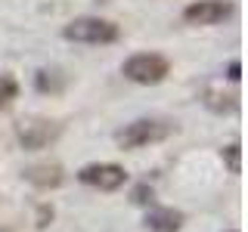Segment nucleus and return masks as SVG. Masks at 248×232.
Instances as JSON below:
<instances>
[{
  "label": "nucleus",
  "mask_w": 248,
  "mask_h": 232,
  "mask_svg": "<svg viewBox=\"0 0 248 232\" xmlns=\"http://www.w3.org/2000/svg\"><path fill=\"white\" fill-rule=\"evenodd\" d=\"M177 133V124L174 121H165V118H137L130 124H124L121 130H115V143L118 149H146L152 143H161V139L174 136Z\"/></svg>",
  "instance_id": "nucleus-1"
},
{
  "label": "nucleus",
  "mask_w": 248,
  "mask_h": 232,
  "mask_svg": "<svg viewBox=\"0 0 248 232\" xmlns=\"http://www.w3.org/2000/svg\"><path fill=\"white\" fill-rule=\"evenodd\" d=\"M62 37L72 44L106 46V44H115L121 37V28L108 19H99V15H78V19H72L62 28Z\"/></svg>",
  "instance_id": "nucleus-2"
},
{
  "label": "nucleus",
  "mask_w": 248,
  "mask_h": 232,
  "mask_svg": "<svg viewBox=\"0 0 248 232\" xmlns=\"http://www.w3.org/2000/svg\"><path fill=\"white\" fill-rule=\"evenodd\" d=\"M121 74L127 77V81L140 84V87H155V84H161L170 74V62H168V56L152 53V50L149 53H134V56L124 59Z\"/></svg>",
  "instance_id": "nucleus-3"
},
{
  "label": "nucleus",
  "mask_w": 248,
  "mask_h": 232,
  "mask_svg": "<svg viewBox=\"0 0 248 232\" xmlns=\"http://www.w3.org/2000/svg\"><path fill=\"white\" fill-rule=\"evenodd\" d=\"M62 136V124L44 115H28L16 124V139L25 152H41L46 145H53Z\"/></svg>",
  "instance_id": "nucleus-4"
},
{
  "label": "nucleus",
  "mask_w": 248,
  "mask_h": 232,
  "mask_svg": "<svg viewBox=\"0 0 248 232\" xmlns=\"http://www.w3.org/2000/svg\"><path fill=\"white\" fill-rule=\"evenodd\" d=\"M78 180L99 192H118L127 183V170L115 164V161H93V164H84L78 170Z\"/></svg>",
  "instance_id": "nucleus-5"
},
{
  "label": "nucleus",
  "mask_w": 248,
  "mask_h": 232,
  "mask_svg": "<svg viewBox=\"0 0 248 232\" xmlns=\"http://www.w3.org/2000/svg\"><path fill=\"white\" fill-rule=\"evenodd\" d=\"M232 10L236 6L230 0H196L183 10V22L196 28H211V25H220L223 19H230Z\"/></svg>",
  "instance_id": "nucleus-6"
},
{
  "label": "nucleus",
  "mask_w": 248,
  "mask_h": 232,
  "mask_svg": "<svg viewBox=\"0 0 248 232\" xmlns=\"http://www.w3.org/2000/svg\"><path fill=\"white\" fill-rule=\"evenodd\" d=\"M22 180L46 192V189H59L65 174H62V164H56V161H37V164H28L22 170Z\"/></svg>",
  "instance_id": "nucleus-7"
},
{
  "label": "nucleus",
  "mask_w": 248,
  "mask_h": 232,
  "mask_svg": "<svg viewBox=\"0 0 248 232\" xmlns=\"http://www.w3.org/2000/svg\"><path fill=\"white\" fill-rule=\"evenodd\" d=\"M183 223H186V217L177 207H152L146 214L143 226H146V232H180Z\"/></svg>",
  "instance_id": "nucleus-8"
},
{
  "label": "nucleus",
  "mask_w": 248,
  "mask_h": 232,
  "mask_svg": "<svg viewBox=\"0 0 248 232\" xmlns=\"http://www.w3.org/2000/svg\"><path fill=\"white\" fill-rule=\"evenodd\" d=\"M34 87H37V93H59L65 87V77H62L56 68H41V72L34 74Z\"/></svg>",
  "instance_id": "nucleus-9"
},
{
  "label": "nucleus",
  "mask_w": 248,
  "mask_h": 232,
  "mask_svg": "<svg viewBox=\"0 0 248 232\" xmlns=\"http://www.w3.org/2000/svg\"><path fill=\"white\" fill-rule=\"evenodd\" d=\"M19 99V81L13 74H0V112H6Z\"/></svg>",
  "instance_id": "nucleus-10"
},
{
  "label": "nucleus",
  "mask_w": 248,
  "mask_h": 232,
  "mask_svg": "<svg viewBox=\"0 0 248 232\" xmlns=\"http://www.w3.org/2000/svg\"><path fill=\"white\" fill-rule=\"evenodd\" d=\"M223 161H227L230 174H242V145L239 143L227 145V149H223Z\"/></svg>",
  "instance_id": "nucleus-11"
},
{
  "label": "nucleus",
  "mask_w": 248,
  "mask_h": 232,
  "mask_svg": "<svg viewBox=\"0 0 248 232\" xmlns=\"http://www.w3.org/2000/svg\"><path fill=\"white\" fill-rule=\"evenodd\" d=\"M152 198H155V192H152L149 183H140V186H134V192H130V201H134V204H140V207L152 204Z\"/></svg>",
  "instance_id": "nucleus-12"
},
{
  "label": "nucleus",
  "mask_w": 248,
  "mask_h": 232,
  "mask_svg": "<svg viewBox=\"0 0 248 232\" xmlns=\"http://www.w3.org/2000/svg\"><path fill=\"white\" fill-rule=\"evenodd\" d=\"M50 220H53V207L50 204H41V207H37V229H46V226H50Z\"/></svg>",
  "instance_id": "nucleus-13"
},
{
  "label": "nucleus",
  "mask_w": 248,
  "mask_h": 232,
  "mask_svg": "<svg viewBox=\"0 0 248 232\" xmlns=\"http://www.w3.org/2000/svg\"><path fill=\"white\" fill-rule=\"evenodd\" d=\"M227 77H230V81H239V77H242V62H239V59H232L227 65Z\"/></svg>",
  "instance_id": "nucleus-14"
},
{
  "label": "nucleus",
  "mask_w": 248,
  "mask_h": 232,
  "mask_svg": "<svg viewBox=\"0 0 248 232\" xmlns=\"http://www.w3.org/2000/svg\"><path fill=\"white\" fill-rule=\"evenodd\" d=\"M232 232H236V229H232Z\"/></svg>",
  "instance_id": "nucleus-15"
}]
</instances>
